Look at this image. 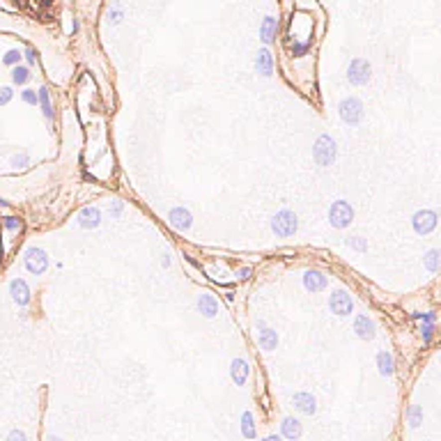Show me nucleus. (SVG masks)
Listing matches in <instances>:
<instances>
[{
  "instance_id": "nucleus-20",
  "label": "nucleus",
  "mask_w": 441,
  "mask_h": 441,
  "mask_svg": "<svg viewBox=\"0 0 441 441\" xmlns=\"http://www.w3.org/2000/svg\"><path fill=\"white\" fill-rule=\"evenodd\" d=\"M280 432H283V437L290 441H297L299 437H301V423L299 421H294V418H285L283 423H280Z\"/></svg>"
},
{
  "instance_id": "nucleus-29",
  "label": "nucleus",
  "mask_w": 441,
  "mask_h": 441,
  "mask_svg": "<svg viewBox=\"0 0 441 441\" xmlns=\"http://www.w3.org/2000/svg\"><path fill=\"white\" fill-rule=\"evenodd\" d=\"M347 246H349V248H354V250H358V253H365V250H368V241H365V239H361V237L347 239Z\"/></svg>"
},
{
  "instance_id": "nucleus-9",
  "label": "nucleus",
  "mask_w": 441,
  "mask_h": 441,
  "mask_svg": "<svg viewBox=\"0 0 441 441\" xmlns=\"http://www.w3.org/2000/svg\"><path fill=\"white\" fill-rule=\"evenodd\" d=\"M168 223H170L175 230L184 232V230H189V227L193 225V216H191V212L184 207H173L168 212Z\"/></svg>"
},
{
  "instance_id": "nucleus-14",
  "label": "nucleus",
  "mask_w": 441,
  "mask_h": 441,
  "mask_svg": "<svg viewBox=\"0 0 441 441\" xmlns=\"http://www.w3.org/2000/svg\"><path fill=\"white\" fill-rule=\"evenodd\" d=\"M292 402H294V407H297L299 412L306 414V416H313V414H315V409H317L315 398H313L310 393H306V391H301V393H294Z\"/></svg>"
},
{
  "instance_id": "nucleus-11",
  "label": "nucleus",
  "mask_w": 441,
  "mask_h": 441,
  "mask_svg": "<svg viewBox=\"0 0 441 441\" xmlns=\"http://www.w3.org/2000/svg\"><path fill=\"white\" fill-rule=\"evenodd\" d=\"M9 294H12L14 304L21 306V308L30 304V287H28V283H25V280L14 278L12 283H9Z\"/></svg>"
},
{
  "instance_id": "nucleus-34",
  "label": "nucleus",
  "mask_w": 441,
  "mask_h": 441,
  "mask_svg": "<svg viewBox=\"0 0 441 441\" xmlns=\"http://www.w3.org/2000/svg\"><path fill=\"white\" fill-rule=\"evenodd\" d=\"M122 209H124V205H122V203L117 200V203H113L110 207H108V212H110V216H115V219H117V216L122 214Z\"/></svg>"
},
{
  "instance_id": "nucleus-15",
  "label": "nucleus",
  "mask_w": 441,
  "mask_h": 441,
  "mask_svg": "<svg viewBox=\"0 0 441 441\" xmlns=\"http://www.w3.org/2000/svg\"><path fill=\"white\" fill-rule=\"evenodd\" d=\"M248 372H250V368L244 358H234L232 368H230V377H232V382L237 384V386H244L246 379H248Z\"/></svg>"
},
{
  "instance_id": "nucleus-12",
  "label": "nucleus",
  "mask_w": 441,
  "mask_h": 441,
  "mask_svg": "<svg viewBox=\"0 0 441 441\" xmlns=\"http://www.w3.org/2000/svg\"><path fill=\"white\" fill-rule=\"evenodd\" d=\"M354 331L361 340H372L375 338V322L368 315H356L354 320Z\"/></svg>"
},
{
  "instance_id": "nucleus-18",
  "label": "nucleus",
  "mask_w": 441,
  "mask_h": 441,
  "mask_svg": "<svg viewBox=\"0 0 441 441\" xmlns=\"http://www.w3.org/2000/svg\"><path fill=\"white\" fill-rule=\"evenodd\" d=\"M377 368H379V372H382L384 377H391V375H393V370H395L393 354L386 352V349H382V352L377 354Z\"/></svg>"
},
{
  "instance_id": "nucleus-24",
  "label": "nucleus",
  "mask_w": 441,
  "mask_h": 441,
  "mask_svg": "<svg viewBox=\"0 0 441 441\" xmlns=\"http://www.w3.org/2000/svg\"><path fill=\"white\" fill-rule=\"evenodd\" d=\"M423 264H425V269L428 271H439V267H441V253L439 250H428L425 253V257H423Z\"/></svg>"
},
{
  "instance_id": "nucleus-4",
  "label": "nucleus",
  "mask_w": 441,
  "mask_h": 441,
  "mask_svg": "<svg viewBox=\"0 0 441 441\" xmlns=\"http://www.w3.org/2000/svg\"><path fill=\"white\" fill-rule=\"evenodd\" d=\"M338 113H340V119L349 126H356L361 119H363V104L358 102L356 97H347L342 99L338 106Z\"/></svg>"
},
{
  "instance_id": "nucleus-32",
  "label": "nucleus",
  "mask_w": 441,
  "mask_h": 441,
  "mask_svg": "<svg viewBox=\"0 0 441 441\" xmlns=\"http://www.w3.org/2000/svg\"><path fill=\"white\" fill-rule=\"evenodd\" d=\"M12 166L14 168H28L30 166V156L28 154H14L12 156Z\"/></svg>"
},
{
  "instance_id": "nucleus-37",
  "label": "nucleus",
  "mask_w": 441,
  "mask_h": 441,
  "mask_svg": "<svg viewBox=\"0 0 441 441\" xmlns=\"http://www.w3.org/2000/svg\"><path fill=\"white\" fill-rule=\"evenodd\" d=\"M7 441H25V435L21 432V430H14L12 435H9V439Z\"/></svg>"
},
{
  "instance_id": "nucleus-1",
  "label": "nucleus",
  "mask_w": 441,
  "mask_h": 441,
  "mask_svg": "<svg viewBox=\"0 0 441 441\" xmlns=\"http://www.w3.org/2000/svg\"><path fill=\"white\" fill-rule=\"evenodd\" d=\"M313 159H315L317 166H331L335 161V140L329 133L317 138L315 147H313Z\"/></svg>"
},
{
  "instance_id": "nucleus-10",
  "label": "nucleus",
  "mask_w": 441,
  "mask_h": 441,
  "mask_svg": "<svg viewBox=\"0 0 441 441\" xmlns=\"http://www.w3.org/2000/svg\"><path fill=\"white\" fill-rule=\"evenodd\" d=\"M329 285V278L322 274V271H315V269H308L304 274V287L308 290V292H322V290H327Z\"/></svg>"
},
{
  "instance_id": "nucleus-25",
  "label": "nucleus",
  "mask_w": 441,
  "mask_h": 441,
  "mask_svg": "<svg viewBox=\"0 0 441 441\" xmlns=\"http://www.w3.org/2000/svg\"><path fill=\"white\" fill-rule=\"evenodd\" d=\"M241 435L246 437V439H255V425H253V414L250 412H244V416H241Z\"/></svg>"
},
{
  "instance_id": "nucleus-26",
  "label": "nucleus",
  "mask_w": 441,
  "mask_h": 441,
  "mask_svg": "<svg viewBox=\"0 0 441 441\" xmlns=\"http://www.w3.org/2000/svg\"><path fill=\"white\" fill-rule=\"evenodd\" d=\"M12 81H14V85H25L30 81V69L23 65H16L12 69Z\"/></svg>"
},
{
  "instance_id": "nucleus-8",
  "label": "nucleus",
  "mask_w": 441,
  "mask_h": 441,
  "mask_svg": "<svg viewBox=\"0 0 441 441\" xmlns=\"http://www.w3.org/2000/svg\"><path fill=\"white\" fill-rule=\"evenodd\" d=\"M329 308H331V313H335V315L345 317L354 310V301L345 290H335V292L331 294V299H329Z\"/></svg>"
},
{
  "instance_id": "nucleus-39",
  "label": "nucleus",
  "mask_w": 441,
  "mask_h": 441,
  "mask_svg": "<svg viewBox=\"0 0 441 441\" xmlns=\"http://www.w3.org/2000/svg\"><path fill=\"white\" fill-rule=\"evenodd\" d=\"M161 264H163V267H170V257H168V255H163V260H161Z\"/></svg>"
},
{
  "instance_id": "nucleus-43",
  "label": "nucleus",
  "mask_w": 441,
  "mask_h": 441,
  "mask_svg": "<svg viewBox=\"0 0 441 441\" xmlns=\"http://www.w3.org/2000/svg\"><path fill=\"white\" fill-rule=\"evenodd\" d=\"M439 361H441V358H439Z\"/></svg>"
},
{
  "instance_id": "nucleus-41",
  "label": "nucleus",
  "mask_w": 441,
  "mask_h": 441,
  "mask_svg": "<svg viewBox=\"0 0 441 441\" xmlns=\"http://www.w3.org/2000/svg\"><path fill=\"white\" fill-rule=\"evenodd\" d=\"M48 441H60V439H58V437H51V439H48Z\"/></svg>"
},
{
  "instance_id": "nucleus-16",
  "label": "nucleus",
  "mask_w": 441,
  "mask_h": 441,
  "mask_svg": "<svg viewBox=\"0 0 441 441\" xmlns=\"http://www.w3.org/2000/svg\"><path fill=\"white\" fill-rule=\"evenodd\" d=\"M198 310H200L205 317L212 320V317H216V313H219V304H216V299L212 297V294L205 292L198 297Z\"/></svg>"
},
{
  "instance_id": "nucleus-22",
  "label": "nucleus",
  "mask_w": 441,
  "mask_h": 441,
  "mask_svg": "<svg viewBox=\"0 0 441 441\" xmlns=\"http://www.w3.org/2000/svg\"><path fill=\"white\" fill-rule=\"evenodd\" d=\"M416 320H421V333H423V338L425 340H430L432 338V331H435V313H423V315H421V313H416Z\"/></svg>"
},
{
  "instance_id": "nucleus-23",
  "label": "nucleus",
  "mask_w": 441,
  "mask_h": 441,
  "mask_svg": "<svg viewBox=\"0 0 441 441\" xmlns=\"http://www.w3.org/2000/svg\"><path fill=\"white\" fill-rule=\"evenodd\" d=\"M37 97H39V106H42L44 117H46V119H53V106H51V95H48V90H46V88H39Z\"/></svg>"
},
{
  "instance_id": "nucleus-33",
  "label": "nucleus",
  "mask_w": 441,
  "mask_h": 441,
  "mask_svg": "<svg viewBox=\"0 0 441 441\" xmlns=\"http://www.w3.org/2000/svg\"><path fill=\"white\" fill-rule=\"evenodd\" d=\"M12 97H14V90L12 88H0V106H5V104L12 102Z\"/></svg>"
},
{
  "instance_id": "nucleus-7",
  "label": "nucleus",
  "mask_w": 441,
  "mask_h": 441,
  "mask_svg": "<svg viewBox=\"0 0 441 441\" xmlns=\"http://www.w3.org/2000/svg\"><path fill=\"white\" fill-rule=\"evenodd\" d=\"M347 78L352 85H368L370 81V62L363 58H354L349 62V72H347Z\"/></svg>"
},
{
  "instance_id": "nucleus-40",
  "label": "nucleus",
  "mask_w": 441,
  "mask_h": 441,
  "mask_svg": "<svg viewBox=\"0 0 441 441\" xmlns=\"http://www.w3.org/2000/svg\"><path fill=\"white\" fill-rule=\"evenodd\" d=\"M264 441H280V437H267Z\"/></svg>"
},
{
  "instance_id": "nucleus-3",
  "label": "nucleus",
  "mask_w": 441,
  "mask_h": 441,
  "mask_svg": "<svg viewBox=\"0 0 441 441\" xmlns=\"http://www.w3.org/2000/svg\"><path fill=\"white\" fill-rule=\"evenodd\" d=\"M329 220H331V225H333L335 230H345V227H349V223L354 220L352 205L345 203V200H335V203L331 205V209H329Z\"/></svg>"
},
{
  "instance_id": "nucleus-35",
  "label": "nucleus",
  "mask_w": 441,
  "mask_h": 441,
  "mask_svg": "<svg viewBox=\"0 0 441 441\" xmlns=\"http://www.w3.org/2000/svg\"><path fill=\"white\" fill-rule=\"evenodd\" d=\"M108 21H110V23H119V21H122V12H119V9H113V12L108 14Z\"/></svg>"
},
{
  "instance_id": "nucleus-28",
  "label": "nucleus",
  "mask_w": 441,
  "mask_h": 441,
  "mask_svg": "<svg viewBox=\"0 0 441 441\" xmlns=\"http://www.w3.org/2000/svg\"><path fill=\"white\" fill-rule=\"evenodd\" d=\"M21 58H23V53H21V51H16V48H12V51H7V53H5L2 62H5V65H9V67H16L18 62H21Z\"/></svg>"
},
{
  "instance_id": "nucleus-13",
  "label": "nucleus",
  "mask_w": 441,
  "mask_h": 441,
  "mask_svg": "<svg viewBox=\"0 0 441 441\" xmlns=\"http://www.w3.org/2000/svg\"><path fill=\"white\" fill-rule=\"evenodd\" d=\"M102 223V212L97 207H85L81 214H78V225L85 227V230H92V227H99Z\"/></svg>"
},
{
  "instance_id": "nucleus-19",
  "label": "nucleus",
  "mask_w": 441,
  "mask_h": 441,
  "mask_svg": "<svg viewBox=\"0 0 441 441\" xmlns=\"http://www.w3.org/2000/svg\"><path fill=\"white\" fill-rule=\"evenodd\" d=\"M257 342H260V347L262 349H267V352H271V349H276V345H278V333H276L274 329H260V338H257Z\"/></svg>"
},
{
  "instance_id": "nucleus-30",
  "label": "nucleus",
  "mask_w": 441,
  "mask_h": 441,
  "mask_svg": "<svg viewBox=\"0 0 441 441\" xmlns=\"http://www.w3.org/2000/svg\"><path fill=\"white\" fill-rule=\"evenodd\" d=\"M421 418H423V414H421V407L414 405L412 409H409V425H412V428H418V425H421Z\"/></svg>"
},
{
  "instance_id": "nucleus-42",
  "label": "nucleus",
  "mask_w": 441,
  "mask_h": 441,
  "mask_svg": "<svg viewBox=\"0 0 441 441\" xmlns=\"http://www.w3.org/2000/svg\"><path fill=\"white\" fill-rule=\"evenodd\" d=\"M0 205H7V203H5V200H2V198H0Z\"/></svg>"
},
{
  "instance_id": "nucleus-21",
  "label": "nucleus",
  "mask_w": 441,
  "mask_h": 441,
  "mask_svg": "<svg viewBox=\"0 0 441 441\" xmlns=\"http://www.w3.org/2000/svg\"><path fill=\"white\" fill-rule=\"evenodd\" d=\"M276 30H278V23H276L274 16H264L262 25H260V37H262L264 44H271L276 37Z\"/></svg>"
},
{
  "instance_id": "nucleus-27",
  "label": "nucleus",
  "mask_w": 441,
  "mask_h": 441,
  "mask_svg": "<svg viewBox=\"0 0 441 441\" xmlns=\"http://www.w3.org/2000/svg\"><path fill=\"white\" fill-rule=\"evenodd\" d=\"M2 227L9 230V232H18V230L23 227V223H21V219H16V216H7V219H2Z\"/></svg>"
},
{
  "instance_id": "nucleus-38",
  "label": "nucleus",
  "mask_w": 441,
  "mask_h": 441,
  "mask_svg": "<svg viewBox=\"0 0 441 441\" xmlns=\"http://www.w3.org/2000/svg\"><path fill=\"white\" fill-rule=\"evenodd\" d=\"M237 276H239V278H248V276H250V269H248V267L241 269V271H237Z\"/></svg>"
},
{
  "instance_id": "nucleus-6",
  "label": "nucleus",
  "mask_w": 441,
  "mask_h": 441,
  "mask_svg": "<svg viewBox=\"0 0 441 441\" xmlns=\"http://www.w3.org/2000/svg\"><path fill=\"white\" fill-rule=\"evenodd\" d=\"M412 225H414V232L416 234H430L432 230L437 227V212H432V209H421V212H416L412 219Z\"/></svg>"
},
{
  "instance_id": "nucleus-17",
  "label": "nucleus",
  "mask_w": 441,
  "mask_h": 441,
  "mask_svg": "<svg viewBox=\"0 0 441 441\" xmlns=\"http://www.w3.org/2000/svg\"><path fill=\"white\" fill-rule=\"evenodd\" d=\"M255 67H257V74H262V76H271L274 74V58L269 53L267 48H262L255 58Z\"/></svg>"
},
{
  "instance_id": "nucleus-36",
  "label": "nucleus",
  "mask_w": 441,
  "mask_h": 441,
  "mask_svg": "<svg viewBox=\"0 0 441 441\" xmlns=\"http://www.w3.org/2000/svg\"><path fill=\"white\" fill-rule=\"evenodd\" d=\"M25 60H28L30 65H35L37 62V51L35 48H28V51H25Z\"/></svg>"
},
{
  "instance_id": "nucleus-5",
  "label": "nucleus",
  "mask_w": 441,
  "mask_h": 441,
  "mask_svg": "<svg viewBox=\"0 0 441 441\" xmlns=\"http://www.w3.org/2000/svg\"><path fill=\"white\" fill-rule=\"evenodd\" d=\"M23 262H25V269H28L30 274H44L48 269V255L44 253L42 248H37V246H32V248L25 250V257H23Z\"/></svg>"
},
{
  "instance_id": "nucleus-2",
  "label": "nucleus",
  "mask_w": 441,
  "mask_h": 441,
  "mask_svg": "<svg viewBox=\"0 0 441 441\" xmlns=\"http://www.w3.org/2000/svg\"><path fill=\"white\" fill-rule=\"evenodd\" d=\"M297 216H294V212H290V209H280L278 214L271 219V230H274L276 237H292L294 232H297Z\"/></svg>"
},
{
  "instance_id": "nucleus-31",
  "label": "nucleus",
  "mask_w": 441,
  "mask_h": 441,
  "mask_svg": "<svg viewBox=\"0 0 441 441\" xmlns=\"http://www.w3.org/2000/svg\"><path fill=\"white\" fill-rule=\"evenodd\" d=\"M21 99H23L28 106H37V104H39V97H37L35 90H23V92H21Z\"/></svg>"
}]
</instances>
